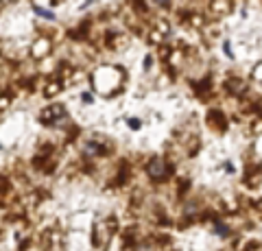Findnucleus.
Segmentation results:
<instances>
[{
	"mask_svg": "<svg viewBox=\"0 0 262 251\" xmlns=\"http://www.w3.org/2000/svg\"><path fill=\"white\" fill-rule=\"evenodd\" d=\"M216 234H221V236H227V234H229V230L225 227V225H221V223H216Z\"/></svg>",
	"mask_w": 262,
	"mask_h": 251,
	"instance_id": "obj_4",
	"label": "nucleus"
},
{
	"mask_svg": "<svg viewBox=\"0 0 262 251\" xmlns=\"http://www.w3.org/2000/svg\"><path fill=\"white\" fill-rule=\"evenodd\" d=\"M146 173H149L153 179H162V177H166V164H164L162 159H151L149 166H146Z\"/></svg>",
	"mask_w": 262,
	"mask_h": 251,
	"instance_id": "obj_1",
	"label": "nucleus"
},
{
	"mask_svg": "<svg viewBox=\"0 0 262 251\" xmlns=\"http://www.w3.org/2000/svg\"><path fill=\"white\" fill-rule=\"evenodd\" d=\"M33 11H35L37 15H44V18H53L51 11H44V9H39V7H33Z\"/></svg>",
	"mask_w": 262,
	"mask_h": 251,
	"instance_id": "obj_3",
	"label": "nucleus"
},
{
	"mask_svg": "<svg viewBox=\"0 0 262 251\" xmlns=\"http://www.w3.org/2000/svg\"><path fill=\"white\" fill-rule=\"evenodd\" d=\"M129 125H131V129H140V123H138V120H129Z\"/></svg>",
	"mask_w": 262,
	"mask_h": 251,
	"instance_id": "obj_5",
	"label": "nucleus"
},
{
	"mask_svg": "<svg viewBox=\"0 0 262 251\" xmlns=\"http://www.w3.org/2000/svg\"><path fill=\"white\" fill-rule=\"evenodd\" d=\"M96 151H98V149H96V142H88V147H85V153H88V155H94Z\"/></svg>",
	"mask_w": 262,
	"mask_h": 251,
	"instance_id": "obj_2",
	"label": "nucleus"
}]
</instances>
